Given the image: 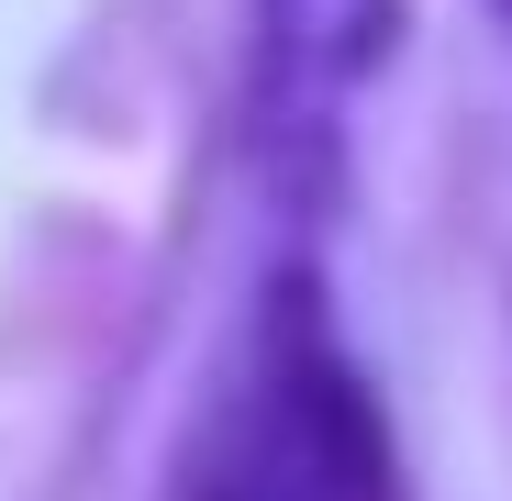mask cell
Segmentation results:
<instances>
[{
	"label": "cell",
	"mask_w": 512,
	"mask_h": 501,
	"mask_svg": "<svg viewBox=\"0 0 512 501\" xmlns=\"http://www.w3.org/2000/svg\"><path fill=\"white\" fill-rule=\"evenodd\" d=\"M156 501H401L390 424L301 279H279L223 346Z\"/></svg>",
	"instance_id": "1"
},
{
	"label": "cell",
	"mask_w": 512,
	"mask_h": 501,
	"mask_svg": "<svg viewBox=\"0 0 512 501\" xmlns=\"http://www.w3.org/2000/svg\"><path fill=\"white\" fill-rule=\"evenodd\" d=\"M501 12H512V0H501Z\"/></svg>",
	"instance_id": "2"
}]
</instances>
